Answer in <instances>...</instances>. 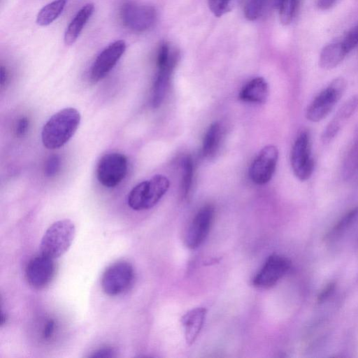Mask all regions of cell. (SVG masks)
<instances>
[{"label":"cell","mask_w":358,"mask_h":358,"mask_svg":"<svg viewBox=\"0 0 358 358\" xmlns=\"http://www.w3.org/2000/svg\"><path fill=\"white\" fill-rule=\"evenodd\" d=\"M94 10V4L87 3L78 11L65 31L64 40L66 45H71L76 42Z\"/></svg>","instance_id":"cell-17"},{"label":"cell","mask_w":358,"mask_h":358,"mask_svg":"<svg viewBox=\"0 0 358 358\" xmlns=\"http://www.w3.org/2000/svg\"><path fill=\"white\" fill-rule=\"evenodd\" d=\"M206 313L207 310L205 308L197 307L189 310L181 317L185 338L188 345H192L199 335Z\"/></svg>","instance_id":"cell-15"},{"label":"cell","mask_w":358,"mask_h":358,"mask_svg":"<svg viewBox=\"0 0 358 358\" xmlns=\"http://www.w3.org/2000/svg\"><path fill=\"white\" fill-rule=\"evenodd\" d=\"M29 121L27 117H20L16 124L15 128V133L17 136L22 137L24 136L29 129Z\"/></svg>","instance_id":"cell-30"},{"label":"cell","mask_w":358,"mask_h":358,"mask_svg":"<svg viewBox=\"0 0 358 358\" xmlns=\"http://www.w3.org/2000/svg\"><path fill=\"white\" fill-rule=\"evenodd\" d=\"M178 62L174 61L163 67L157 68L151 95V104L153 108H158L163 102Z\"/></svg>","instance_id":"cell-16"},{"label":"cell","mask_w":358,"mask_h":358,"mask_svg":"<svg viewBox=\"0 0 358 358\" xmlns=\"http://www.w3.org/2000/svg\"><path fill=\"white\" fill-rule=\"evenodd\" d=\"M126 50L122 40L115 41L106 47L96 57L90 70L93 82L103 79L115 66Z\"/></svg>","instance_id":"cell-13"},{"label":"cell","mask_w":358,"mask_h":358,"mask_svg":"<svg viewBox=\"0 0 358 358\" xmlns=\"http://www.w3.org/2000/svg\"><path fill=\"white\" fill-rule=\"evenodd\" d=\"M358 109V94L351 96L338 109L333 119L329 122L322 135L324 143L331 142L338 134L345 122Z\"/></svg>","instance_id":"cell-14"},{"label":"cell","mask_w":358,"mask_h":358,"mask_svg":"<svg viewBox=\"0 0 358 358\" xmlns=\"http://www.w3.org/2000/svg\"><path fill=\"white\" fill-rule=\"evenodd\" d=\"M345 89L346 82L343 78L333 80L310 103L306 112V118L313 122L321 121L331 111Z\"/></svg>","instance_id":"cell-4"},{"label":"cell","mask_w":358,"mask_h":358,"mask_svg":"<svg viewBox=\"0 0 358 358\" xmlns=\"http://www.w3.org/2000/svg\"><path fill=\"white\" fill-rule=\"evenodd\" d=\"M348 52L341 41L334 42L325 45L320 55L319 64L324 69H332L336 67L345 57Z\"/></svg>","instance_id":"cell-19"},{"label":"cell","mask_w":358,"mask_h":358,"mask_svg":"<svg viewBox=\"0 0 358 358\" xmlns=\"http://www.w3.org/2000/svg\"><path fill=\"white\" fill-rule=\"evenodd\" d=\"M183 173L181 182V193L182 197L186 199L192 189L194 173V164L190 156H186L182 164Z\"/></svg>","instance_id":"cell-24"},{"label":"cell","mask_w":358,"mask_h":358,"mask_svg":"<svg viewBox=\"0 0 358 358\" xmlns=\"http://www.w3.org/2000/svg\"><path fill=\"white\" fill-rule=\"evenodd\" d=\"M341 43L348 54L358 45V24L345 34Z\"/></svg>","instance_id":"cell-27"},{"label":"cell","mask_w":358,"mask_h":358,"mask_svg":"<svg viewBox=\"0 0 358 358\" xmlns=\"http://www.w3.org/2000/svg\"><path fill=\"white\" fill-rule=\"evenodd\" d=\"M278 159V150L274 145L265 146L252 162L249 175L252 181L264 185L270 181L275 172Z\"/></svg>","instance_id":"cell-11"},{"label":"cell","mask_w":358,"mask_h":358,"mask_svg":"<svg viewBox=\"0 0 358 358\" xmlns=\"http://www.w3.org/2000/svg\"><path fill=\"white\" fill-rule=\"evenodd\" d=\"M8 79V73L6 69L3 66H1L0 70V83L1 86L3 87V86L5 85L6 82Z\"/></svg>","instance_id":"cell-35"},{"label":"cell","mask_w":358,"mask_h":358,"mask_svg":"<svg viewBox=\"0 0 358 358\" xmlns=\"http://www.w3.org/2000/svg\"><path fill=\"white\" fill-rule=\"evenodd\" d=\"M60 168V159L58 155H51L45 164L44 173L48 177H52L59 171Z\"/></svg>","instance_id":"cell-29"},{"label":"cell","mask_w":358,"mask_h":358,"mask_svg":"<svg viewBox=\"0 0 358 358\" xmlns=\"http://www.w3.org/2000/svg\"><path fill=\"white\" fill-rule=\"evenodd\" d=\"M120 17L124 27L132 31L141 33L154 25L157 11L152 6L127 1L121 6Z\"/></svg>","instance_id":"cell-5"},{"label":"cell","mask_w":358,"mask_h":358,"mask_svg":"<svg viewBox=\"0 0 358 358\" xmlns=\"http://www.w3.org/2000/svg\"><path fill=\"white\" fill-rule=\"evenodd\" d=\"M215 210L211 205L203 206L195 215L187 228L185 242L187 248H199L207 238L212 227Z\"/></svg>","instance_id":"cell-10"},{"label":"cell","mask_w":358,"mask_h":358,"mask_svg":"<svg viewBox=\"0 0 358 358\" xmlns=\"http://www.w3.org/2000/svg\"><path fill=\"white\" fill-rule=\"evenodd\" d=\"M300 0H280L279 17L282 24H289L294 19Z\"/></svg>","instance_id":"cell-25"},{"label":"cell","mask_w":358,"mask_h":358,"mask_svg":"<svg viewBox=\"0 0 358 358\" xmlns=\"http://www.w3.org/2000/svg\"><path fill=\"white\" fill-rule=\"evenodd\" d=\"M55 322L52 320H50L47 321L45 323L43 332H42V336L44 340H49L51 338L52 335L55 333Z\"/></svg>","instance_id":"cell-33"},{"label":"cell","mask_w":358,"mask_h":358,"mask_svg":"<svg viewBox=\"0 0 358 358\" xmlns=\"http://www.w3.org/2000/svg\"><path fill=\"white\" fill-rule=\"evenodd\" d=\"M66 0H54L43 6L38 12L36 22L41 26H47L54 22L62 13Z\"/></svg>","instance_id":"cell-22"},{"label":"cell","mask_w":358,"mask_h":358,"mask_svg":"<svg viewBox=\"0 0 358 358\" xmlns=\"http://www.w3.org/2000/svg\"><path fill=\"white\" fill-rule=\"evenodd\" d=\"M344 166L345 176L347 178L358 171V142L352 149Z\"/></svg>","instance_id":"cell-28"},{"label":"cell","mask_w":358,"mask_h":358,"mask_svg":"<svg viewBox=\"0 0 358 358\" xmlns=\"http://www.w3.org/2000/svg\"><path fill=\"white\" fill-rule=\"evenodd\" d=\"M127 172V159L122 153L110 152L99 159L96 167L99 182L106 187L117 185Z\"/></svg>","instance_id":"cell-7"},{"label":"cell","mask_w":358,"mask_h":358,"mask_svg":"<svg viewBox=\"0 0 358 358\" xmlns=\"http://www.w3.org/2000/svg\"><path fill=\"white\" fill-rule=\"evenodd\" d=\"M76 234L73 222L60 220L52 224L45 232L41 242V253L52 259L62 256L71 247Z\"/></svg>","instance_id":"cell-2"},{"label":"cell","mask_w":358,"mask_h":358,"mask_svg":"<svg viewBox=\"0 0 358 358\" xmlns=\"http://www.w3.org/2000/svg\"><path fill=\"white\" fill-rule=\"evenodd\" d=\"M134 277L133 266L126 261H118L110 265L103 272L101 288L108 296H117L127 291Z\"/></svg>","instance_id":"cell-6"},{"label":"cell","mask_w":358,"mask_h":358,"mask_svg":"<svg viewBox=\"0 0 358 358\" xmlns=\"http://www.w3.org/2000/svg\"><path fill=\"white\" fill-rule=\"evenodd\" d=\"M335 287L336 283L334 282L328 283L318 294L317 302L321 303L325 301L334 292Z\"/></svg>","instance_id":"cell-31"},{"label":"cell","mask_w":358,"mask_h":358,"mask_svg":"<svg viewBox=\"0 0 358 358\" xmlns=\"http://www.w3.org/2000/svg\"><path fill=\"white\" fill-rule=\"evenodd\" d=\"M268 96V85L262 77H257L250 80L239 93L241 100L257 103H264Z\"/></svg>","instance_id":"cell-18"},{"label":"cell","mask_w":358,"mask_h":358,"mask_svg":"<svg viewBox=\"0 0 358 358\" xmlns=\"http://www.w3.org/2000/svg\"><path fill=\"white\" fill-rule=\"evenodd\" d=\"M55 273V264L53 259L41 253L28 262L25 275L29 285L36 289H41L48 286Z\"/></svg>","instance_id":"cell-12"},{"label":"cell","mask_w":358,"mask_h":358,"mask_svg":"<svg viewBox=\"0 0 358 358\" xmlns=\"http://www.w3.org/2000/svg\"><path fill=\"white\" fill-rule=\"evenodd\" d=\"M337 0H317V6L320 10H326L331 8Z\"/></svg>","instance_id":"cell-34"},{"label":"cell","mask_w":358,"mask_h":358,"mask_svg":"<svg viewBox=\"0 0 358 358\" xmlns=\"http://www.w3.org/2000/svg\"><path fill=\"white\" fill-rule=\"evenodd\" d=\"M169 187V180L166 176H154L132 188L128 195V205L135 210L150 209L159 201Z\"/></svg>","instance_id":"cell-3"},{"label":"cell","mask_w":358,"mask_h":358,"mask_svg":"<svg viewBox=\"0 0 358 358\" xmlns=\"http://www.w3.org/2000/svg\"><path fill=\"white\" fill-rule=\"evenodd\" d=\"M291 262L287 257L273 254L267 257L265 262L252 280L255 287L260 289H269L288 272Z\"/></svg>","instance_id":"cell-8"},{"label":"cell","mask_w":358,"mask_h":358,"mask_svg":"<svg viewBox=\"0 0 358 358\" xmlns=\"http://www.w3.org/2000/svg\"><path fill=\"white\" fill-rule=\"evenodd\" d=\"M279 3L280 0H246L245 16L250 21L257 20L278 8Z\"/></svg>","instance_id":"cell-20"},{"label":"cell","mask_w":358,"mask_h":358,"mask_svg":"<svg viewBox=\"0 0 358 358\" xmlns=\"http://www.w3.org/2000/svg\"><path fill=\"white\" fill-rule=\"evenodd\" d=\"M222 137V127L218 122L212 123L205 134L202 143V155L210 157L218 149Z\"/></svg>","instance_id":"cell-21"},{"label":"cell","mask_w":358,"mask_h":358,"mask_svg":"<svg viewBox=\"0 0 358 358\" xmlns=\"http://www.w3.org/2000/svg\"><path fill=\"white\" fill-rule=\"evenodd\" d=\"M358 216V206L346 213L335 225L329 230L326 236L328 241L338 238L353 224Z\"/></svg>","instance_id":"cell-23"},{"label":"cell","mask_w":358,"mask_h":358,"mask_svg":"<svg viewBox=\"0 0 358 358\" xmlns=\"http://www.w3.org/2000/svg\"><path fill=\"white\" fill-rule=\"evenodd\" d=\"M290 162L292 171L299 180L304 181L311 176L314 162L310 155V137L307 131L300 133L295 140Z\"/></svg>","instance_id":"cell-9"},{"label":"cell","mask_w":358,"mask_h":358,"mask_svg":"<svg viewBox=\"0 0 358 358\" xmlns=\"http://www.w3.org/2000/svg\"><path fill=\"white\" fill-rule=\"evenodd\" d=\"M239 0H208L211 12L217 17H220L234 9Z\"/></svg>","instance_id":"cell-26"},{"label":"cell","mask_w":358,"mask_h":358,"mask_svg":"<svg viewBox=\"0 0 358 358\" xmlns=\"http://www.w3.org/2000/svg\"><path fill=\"white\" fill-rule=\"evenodd\" d=\"M80 122V113L73 108H66L55 113L44 124L41 138L48 149L64 145L74 135Z\"/></svg>","instance_id":"cell-1"},{"label":"cell","mask_w":358,"mask_h":358,"mask_svg":"<svg viewBox=\"0 0 358 358\" xmlns=\"http://www.w3.org/2000/svg\"><path fill=\"white\" fill-rule=\"evenodd\" d=\"M115 350L114 348L110 347H103L101 348L96 350H95L92 355H91L90 357H103V358H108V357H115Z\"/></svg>","instance_id":"cell-32"}]
</instances>
